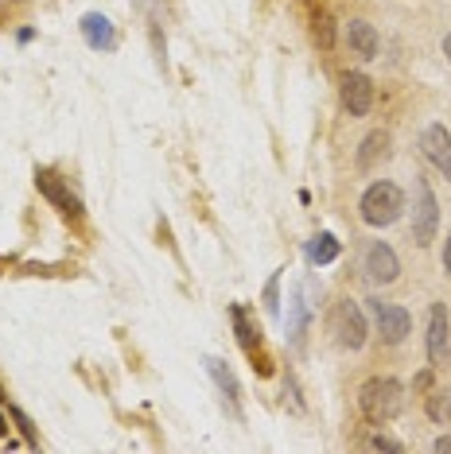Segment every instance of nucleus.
<instances>
[{
	"instance_id": "423d86ee",
	"label": "nucleus",
	"mask_w": 451,
	"mask_h": 454,
	"mask_svg": "<svg viewBox=\"0 0 451 454\" xmlns=\"http://www.w3.org/2000/svg\"><path fill=\"white\" fill-rule=\"evenodd\" d=\"M447 357H451V318L444 303H432V311H428V361H432V369H444Z\"/></svg>"
},
{
	"instance_id": "9b49d317",
	"label": "nucleus",
	"mask_w": 451,
	"mask_h": 454,
	"mask_svg": "<svg viewBox=\"0 0 451 454\" xmlns=\"http://www.w3.org/2000/svg\"><path fill=\"white\" fill-rule=\"evenodd\" d=\"M230 318H233V330H238V342L241 349L249 354L253 361V369L265 377V373H273V365H269V357H265V349H261V338H257V330L249 326V318H245V307H230Z\"/></svg>"
},
{
	"instance_id": "aec40b11",
	"label": "nucleus",
	"mask_w": 451,
	"mask_h": 454,
	"mask_svg": "<svg viewBox=\"0 0 451 454\" xmlns=\"http://www.w3.org/2000/svg\"><path fill=\"white\" fill-rule=\"evenodd\" d=\"M281 272H273V280H269V287H265V311L269 315H281Z\"/></svg>"
},
{
	"instance_id": "5701e85b",
	"label": "nucleus",
	"mask_w": 451,
	"mask_h": 454,
	"mask_svg": "<svg viewBox=\"0 0 451 454\" xmlns=\"http://www.w3.org/2000/svg\"><path fill=\"white\" fill-rule=\"evenodd\" d=\"M432 450H436V454H444V450L451 454V435H439V439L432 442Z\"/></svg>"
},
{
	"instance_id": "6e6552de",
	"label": "nucleus",
	"mask_w": 451,
	"mask_h": 454,
	"mask_svg": "<svg viewBox=\"0 0 451 454\" xmlns=\"http://www.w3.org/2000/svg\"><path fill=\"white\" fill-rule=\"evenodd\" d=\"M420 152L444 179H451V132L444 125H428L420 132Z\"/></svg>"
},
{
	"instance_id": "4468645a",
	"label": "nucleus",
	"mask_w": 451,
	"mask_h": 454,
	"mask_svg": "<svg viewBox=\"0 0 451 454\" xmlns=\"http://www.w3.org/2000/svg\"><path fill=\"white\" fill-rule=\"evenodd\" d=\"M346 43H351V51L358 59H374L377 47H382V39H377V27L370 20H351V24H346Z\"/></svg>"
},
{
	"instance_id": "2eb2a0df",
	"label": "nucleus",
	"mask_w": 451,
	"mask_h": 454,
	"mask_svg": "<svg viewBox=\"0 0 451 454\" xmlns=\"http://www.w3.org/2000/svg\"><path fill=\"white\" fill-rule=\"evenodd\" d=\"M389 132L385 129H374L370 137L362 140V148H358V171H374L382 160H389Z\"/></svg>"
},
{
	"instance_id": "0eeeda50",
	"label": "nucleus",
	"mask_w": 451,
	"mask_h": 454,
	"mask_svg": "<svg viewBox=\"0 0 451 454\" xmlns=\"http://www.w3.org/2000/svg\"><path fill=\"white\" fill-rule=\"evenodd\" d=\"M362 272H366V280H370L374 287H385V284H393L397 276H401V261H397V253L389 249L385 241H374L370 249H366Z\"/></svg>"
},
{
	"instance_id": "9d476101",
	"label": "nucleus",
	"mask_w": 451,
	"mask_h": 454,
	"mask_svg": "<svg viewBox=\"0 0 451 454\" xmlns=\"http://www.w3.org/2000/svg\"><path fill=\"white\" fill-rule=\"evenodd\" d=\"M343 109L351 113V117H366V113L374 109V82L366 74H343Z\"/></svg>"
},
{
	"instance_id": "6ab92c4d",
	"label": "nucleus",
	"mask_w": 451,
	"mask_h": 454,
	"mask_svg": "<svg viewBox=\"0 0 451 454\" xmlns=\"http://www.w3.org/2000/svg\"><path fill=\"white\" fill-rule=\"evenodd\" d=\"M8 416L16 419V427H20V435H24V442H28V447H39V439H36V427H32V419H28V416H24V411H20V408H8Z\"/></svg>"
},
{
	"instance_id": "4be33fe9",
	"label": "nucleus",
	"mask_w": 451,
	"mask_h": 454,
	"mask_svg": "<svg viewBox=\"0 0 451 454\" xmlns=\"http://www.w3.org/2000/svg\"><path fill=\"white\" fill-rule=\"evenodd\" d=\"M370 447H374V450H397V454H401V450H405V442H397V439H389V435H374V439H370Z\"/></svg>"
},
{
	"instance_id": "7ed1b4c3",
	"label": "nucleus",
	"mask_w": 451,
	"mask_h": 454,
	"mask_svg": "<svg viewBox=\"0 0 451 454\" xmlns=\"http://www.w3.org/2000/svg\"><path fill=\"white\" fill-rule=\"evenodd\" d=\"M331 334L343 349H362L366 346V315L354 299H338L331 311Z\"/></svg>"
},
{
	"instance_id": "20e7f679",
	"label": "nucleus",
	"mask_w": 451,
	"mask_h": 454,
	"mask_svg": "<svg viewBox=\"0 0 451 454\" xmlns=\"http://www.w3.org/2000/svg\"><path fill=\"white\" fill-rule=\"evenodd\" d=\"M366 307H370V318H374L377 334H382V342L401 346L408 338V330H413V315L397 303H382V299H366Z\"/></svg>"
},
{
	"instance_id": "39448f33",
	"label": "nucleus",
	"mask_w": 451,
	"mask_h": 454,
	"mask_svg": "<svg viewBox=\"0 0 451 454\" xmlns=\"http://www.w3.org/2000/svg\"><path fill=\"white\" fill-rule=\"evenodd\" d=\"M436 230H439V202L428 183H416V210H413V241L420 249L436 241Z\"/></svg>"
},
{
	"instance_id": "393cba45",
	"label": "nucleus",
	"mask_w": 451,
	"mask_h": 454,
	"mask_svg": "<svg viewBox=\"0 0 451 454\" xmlns=\"http://www.w3.org/2000/svg\"><path fill=\"white\" fill-rule=\"evenodd\" d=\"M444 55H447V63H451V32L444 35Z\"/></svg>"
},
{
	"instance_id": "f3484780",
	"label": "nucleus",
	"mask_w": 451,
	"mask_h": 454,
	"mask_svg": "<svg viewBox=\"0 0 451 454\" xmlns=\"http://www.w3.org/2000/svg\"><path fill=\"white\" fill-rule=\"evenodd\" d=\"M338 256V241L331 233H320V237H312V241H307V261L312 264H331Z\"/></svg>"
},
{
	"instance_id": "1a4fd4ad",
	"label": "nucleus",
	"mask_w": 451,
	"mask_h": 454,
	"mask_svg": "<svg viewBox=\"0 0 451 454\" xmlns=\"http://www.w3.org/2000/svg\"><path fill=\"white\" fill-rule=\"evenodd\" d=\"M36 187H39V194H44L47 202H55L59 210L67 214V218H82V202H78V194L70 191L55 171H36Z\"/></svg>"
},
{
	"instance_id": "412c9836",
	"label": "nucleus",
	"mask_w": 451,
	"mask_h": 454,
	"mask_svg": "<svg viewBox=\"0 0 451 454\" xmlns=\"http://www.w3.org/2000/svg\"><path fill=\"white\" fill-rule=\"evenodd\" d=\"M315 39H320V47H331V43H335V35H331V20H327V16L315 20Z\"/></svg>"
},
{
	"instance_id": "f8f14e48",
	"label": "nucleus",
	"mask_w": 451,
	"mask_h": 454,
	"mask_svg": "<svg viewBox=\"0 0 451 454\" xmlns=\"http://www.w3.org/2000/svg\"><path fill=\"white\" fill-rule=\"evenodd\" d=\"M207 373L214 377V385H218V392L226 396L233 419H241V385H238V377H233V369L226 365V361H218V357H207Z\"/></svg>"
},
{
	"instance_id": "dca6fc26",
	"label": "nucleus",
	"mask_w": 451,
	"mask_h": 454,
	"mask_svg": "<svg viewBox=\"0 0 451 454\" xmlns=\"http://www.w3.org/2000/svg\"><path fill=\"white\" fill-rule=\"evenodd\" d=\"M307 318H312V307L304 303V292H296V295H292V307H289V338H292V346L304 342Z\"/></svg>"
},
{
	"instance_id": "b1692460",
	"label": "nucleus",
	"mask_w": 451,
	"mask_h": 454,
	"mask_svg": "<svg viewBox=\"0 0 451 454\" xmlns=\"http://www.w3.org/2000/svg\"><path fill=\"white\" fill-rule=\"evenodd\" d=\"M444 272L451 276V233L444 237Z\"/></svg>"
},
{
	"instance_id": "a211bd4d",
	"label": "nucleus",
	"mask_w": 451,
	"mask_h": 454,
	"mask_svg": "<svg viewBox=\"0 0 451 454\" xmlns=\"http://www.w3.org/2000/svg\"><path fill=\"white\" fill-rule=\"evenodd\" d=\"M424 411H428V419H432V423H451V392L447 388H436L432 396H428Z\"/></svg>"
},
{
	"instance_id": "ddd939ff",
	"label": "nucleus",
	"mask_w": 451,
	"mask_h": 454,
	"mask_svg": "<svg viewBox=\"0 0 451 454\" xmlns=\"http://www.w3.org/2000/svg\"><path fill=\"white\" fill-rule=\"evenodd\" d=\"M82 39H86L94 51H113V47H117V32H113L109 16H101V12H86V16H82Z\"/></svg>"
},
{
	"instance_id": "a878e982",
	"label": "nucleus",
	"mask_w": 451,
	"mask_h": 454,
	"mask_svg": "<svg viewBox=\"0 0 451 454\" xmlns=\"http://www.w3.org/2000/svg\"><path fill=\"white\" fill-rule=\"evenodd\" d=\"M0 400H4V392H0ZM0 435H8V419L0 416Z\"/></svg>"
},
{
	"instance_id": "f03ea898",
	"label": "nucleus",
	"mask_w": 451,
	"mask_h": 454,
	"mask_svg": "<svg viewBox=\"0 0 451 454\" xmlns=\"http://www.w3.org/2000/svg\"><path fill=\"white\" fill-rule=\"evenodd\" d=\"M358 210H362V222L366 225H374V230H385V225H393L405 214V191L397 187V183H374V187H366L362 202H358Z\"/></svg>"
},
{
	"instance_id": "f257e3e1",
	"label": "nucleus",
	"mask_w": 451,
	"mask_h": 454,
	"mask_svg": "<svg viewBox=\"0 0 451 454\" xmlns=\"http://www.w3.org/2000/svg\"><path fill=\"white\" fill-rule=\"evenodd\" d=\"M358 408L370 423H389L401 416L405 408V388L401 380L393 377H370L362 388H358Z\"/></svg>"
}]
</instances>
